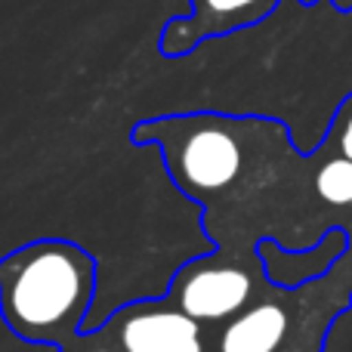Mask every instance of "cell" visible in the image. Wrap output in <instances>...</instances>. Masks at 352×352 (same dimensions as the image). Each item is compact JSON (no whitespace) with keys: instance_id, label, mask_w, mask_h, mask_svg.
Masks as SVG:
<instances>
[{"instance_id":"cell-1","label":"cell","mask_w":352,"mask_h":352,"mask_svg":"<svg viewBox=\"0 0 352 352\" xmlns=\"http://www.w3.org/2000/svg\"><path fill=\"white\" fill-rule=\"evenodd\" d=\"M99 263L72 238H34L0 256V318L12 337L65 346L84 334Z\"/></svg>"},{"instance_id":"cell-2","label":"cell","mask_w":352,"mask_h":352,"mask_svg":"<svg viewBox=\"0 0 352 352\" xmlns=\"http://www.w3.org/2000/svg\"><path fill=\"white\" fill-rule=\"evenodd\" d=\"M256 269L254 254H238L232 248H219L207 256L182 263L173 272L164 297L176 303L198 324H226L232 316L254 300Z\"/></svg>"},{"instance_id":"cell-3","label":"cell","mask_w":352,"mask_h":352,"mask_svg":"<svg viewBox=\"0 0 352 352\" xmlns=\"http://www.w3.org/2000/svg\"><path fill=\"white\" fill-rule=\"evenodd\" d=\"M99 328L121 352H207L204 324L188 318L167 297L133 300Z\"/></svg>"},{"instance_id":"cell-4","label":"cell","mask_w":352,"mask_h":352,"mask_svg":"<svg viewBox=\"0 0 352 352\" xmlns=\"http://www.w3.org/2000/svg\"><path fill=\"white\" fill-rule=\"evenodd\" d=\"M278 3L281 0H188L186 16H176L161 28L158 47L164 56L179 59L210 37L232 34L269 19Z\"/></svg>"},{"instance_id":"cell-5","label":"cell","mask_w":352,"mask_h":352,"mask_svg":"<svg viewBox=\"0 0 352 352\" xmlns=\"http://www.w3.org/2000/svg\"><path fill=\"white\" fill-rule=\"evenodd\" d=\"M287 309L272 300H250L238 316L219 324L217 352H278L287 337Z\"/></svg>"},{"instance_id":"cell-6","label":"cell","mask_w":352,"mask_h":352,"mask_svg":"<svg viewBox=\"0 0 352 352\" xmlns=\"http://www.w3.org/2000/svg\"><path fill=\"white\" fill-rule=\"evenodd\" d=\"M316 188L328 204H349L352 201V161L349 158H334L318 170L316 176Z\"/></svg>"},{"instance_id":"cell-7","label":"cell","mask_w":352,"mask_h":352,"mask_svg":"<svg viewBox=\"0 0 352 352\" xmlns=\"http://www.w3.org/2000/svg\"><path fill=\"white\" fill-rule=\"evenodd\" d=\"M56 352H121V349L109 340V334H105L102 328H90V331H84L80 337H74L72 343L59 346Z\"/></svg>"},{"instance_id":"cell-8","label":"cell","mask_w":352,"mask_h":352,"mask_svg":"<svg viewBox=\"0 0 352 352\" xmlns=\"http://www.w3.org/2000/svg\"><path fill=\"white\" fill-rule=\"evenodd\" d=\"M340 152H343V158L352 161V111L346 115V121H343V130H340Z\"/></svg>"},{"instance_id":"cell-9","label":"cell","mask_w":352,"mask_h":352,"mask_svg":"<svg viewBox=\"0 0 352 352\" xmlns=\"http://www.w3.org/2000/svg\"><path fill=\"white\" fill-rule=\"evenodd\" d=\"M349 204H352V201H349Z\"/></svg>"}]
</instances>
